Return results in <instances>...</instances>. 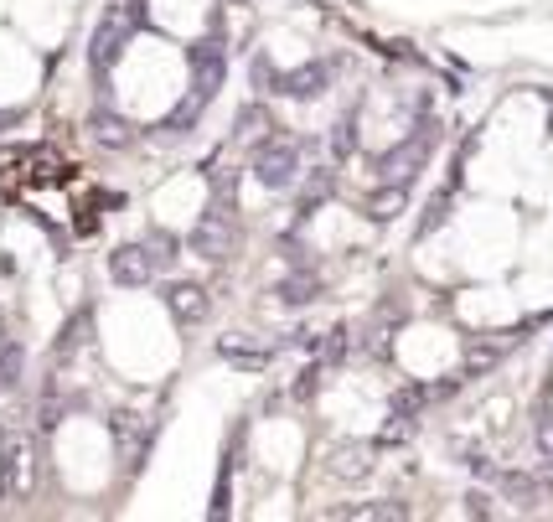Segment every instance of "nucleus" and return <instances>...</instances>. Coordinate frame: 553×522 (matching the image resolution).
<instances>
[{
  "mask_svg": "<svg viewBox=\"0 0 553 522\" xmlns=\"http://www.w3.org/2000/svg\"><path fill=\"white\" fill-rule=\"evenodd\" d=\"M11 373H21V347H6V357H0V383H16Z\"/></svg>",
  "mask_w": 553,
  "mask_h": 522,
  "instance_id": "1a4fd4ad",
  "label": "nucleus"
},
{
  "mask_svg": "<svg viewBox=\"0 0 553 522\" xmlns=\"http://www.w3.org/2000/svg\"><path fill=\"white\" fill-rule=\"evenodd\" d=\"M254 176L264 181L269 192H285V187H295V176H300V150H295V145H285V140H274L269 150H259Z\"/></svg>",
  "mask_w": 553,
  "mask_h": 522,
  "instance_id": "f257e3e1",
  "label": "nucleus"
},
{
  "mask_svg": "<svg viewBox=\"0 0 553 522\" xmlns=\"http://www.w3.org/2000/svg\"><path fill=\"white\" fill-rule=\"evenodd\" d=\"M228 218H218V212H212V218H202V228L192 233V249L197 254H207V259H223L228 254Z\"/></svg>",
  "mask_w": 553,
  "mask_h": 522,
  "instance_id": "39448f33",
  "label": "nucleus"
},
{
  "mask_svg": "<svg viewBox=\"0 0 553 522\" xmlns=\"http://www.w3.org/2000/svg\"><path fill=\"white\" fill-rule=\"evenodd\" d=\"M424 156H429V135H424L414 150H409V145H404V150H393V156L383 161V176H388V181H398V176H404V166H409V176H414V171L424 166Z\"/></svg>",
  "mask_w": 553,
  "mask_h": 522,
  "instance_id": "0eeeda50",
  "label": "nucleus"
},
{
  "mask_svg": "<svg viewBox=\"0 0 553 522\" xmlns=\"http://www.w3.org/2000/svg\"><path fill=\"white\" fill-rule=\"evenodd\" d=\"M32 445L26 440H16L11 450H6V481H0V491H6V497H26V491H32Z\"/></svg>",
  "mask_w": 553,
  "mask_h": 522,
  "instance_id": "7ed1b4c3",
  "label": "nucleus"
},
{
  "mask_svg": "<svg viewBox=\"0 0 553 522\" xmlns=\"http://www.w3.org/2000/svg\"><path fill=\"white\" fill-rule=\"evenodd\" d=\"M109 274H114V285L140 290V285H150V274H156V259H150L145 243H130V249H114L109 254Z\"/></svg>",
  "mask_w": 553,
  "mask_h": 522,
  "instance_id": "f03ea898",
  "label": "nucleus"
},
{
  "mask_svg": "<svg viewBox=\"0 0 553 522\" xmlns=\"http://www.w3.org/2000/svg\"><path fill=\"white\" fill-rule=\"evenodd\" d=\"M166 305H171V316H176V321H187V326L207 316V295H202L197 285H171Z\"/></svg>",
  "mask_w": 553,
  "mask_h": 522,
  "instance_id": "423d86ee",
  "label": "nucleus"
},
{
  "mask_svg": "<svg viewBox=\"0 0 553 522\" xmlns=\"http://www.w3.org/2000/svg\"><path fill=\"white\" fill-rule=\"evenodd\" d=\"M398 202H404V192H398V187H388V192L373 202V218H393V207H398Z\"/></svg>",
  "mask_w": 553,
  "mask_h": 522,
  "instance_id": "6e6552de",
  "label": "nucleus"
},
{
  "mask_svg": "<svg viewBox=\"0 0 553 522\" xmlns=\"http://www.w3.org/2000/svg\"><path fill=\"white\" fill-rule=\"evenodd\" d=\"M326 83H331V68H326V63H311V68L280 78V94H290V99H316Z\"/></svg>",
  "mask_w": 553,
  "mask_h": 522,
  "instance_id": "20e7f679",
  "label": "nucleus"
}]
</instances>
